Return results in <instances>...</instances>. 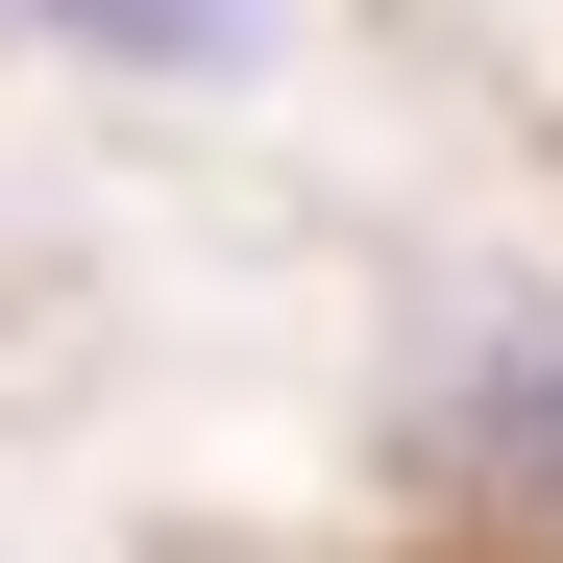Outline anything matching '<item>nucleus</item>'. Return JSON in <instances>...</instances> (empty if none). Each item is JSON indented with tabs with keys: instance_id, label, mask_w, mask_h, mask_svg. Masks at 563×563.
Wrapping results in <instances>:
<instances>
[{
	"instance_id": "f257e3e1",
	"label": "nucleus",
	"mask_w": 563,
	"mask_h": 563,
	"mask_svg": "<svg viewBox=\"0 0 563 563\" xmlns=\"http://www.w3.org/2000/svg\"><path fill=\"white\" fill-rule=\"evenodd\" d=\"M25 49H99V74H245L269 0H0Z\"/></svg>"
},
{
	"instance_id": "f03ea898",
	"label": "nucleus",
	"mask_w": 563,
	"mask_h": 563,
	"mask_svg": "<svg viewBox=\"0 0 563 563\" xmlns=\"http://www.w3.org/2000/svg\"><path fill=\"white\" fill-rule=\"evenodd\" d=\"M465 441H490V465H563V343H490V367H465Z\"/></svg>"
}]
</instances>
